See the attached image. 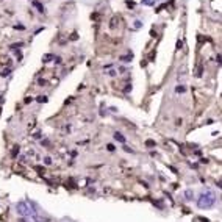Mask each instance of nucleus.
<instances>
[{"mask_svg": "<svg viewBox=\"0 0 222 222\" xmlns=\"http://www.w3.org/2000/svg\"><path fill=\"white\" fill-rule=\"evenodd\" d=\"M214 202H216V194L208 189L200 194V197L197 199V206L202 208V210H206V208H211L214 205Z\"/></svg>", "mask_w": 222, "mask_h": 222, "instance_id": "1", "label": "nucleus"}, {"mask_svg": "<svg viewBox=\"0 0 222 222\" xmlns=\"http://www.w3.org/2000/svg\"><path fill=\"white\" fill-rule=\"evenodd\" d=\"M16 210H17V214H20L22 218H27V216H30V214H33V210L30 208V205L27 202H17Z\"/></svg>", "mask_w": 222, "mask_h": 222, "instance_id": "2", "label": "nucleus"}, {"mask_svg": "<svg viewBox=\"0 0 222 222\" xmlns=\"http://www.w3.org/2000/svg\"><path fill=\"white\" fill-rule=\"evenodd\" d=\"M114 139L117 141V142H125V136H124L122 133H119V131H116V133H114Z\"/></svg>", "mask_w": 222, "mask_h": 222, "instance_id": "3", "label": "nucleus"}, {"mask_svg": "<svg viewBox=\"0 0 222 222\" xmlns=\"http://www.w3.org/2000/svg\"><path fill=\"white\" fill-rule=\"evenodd\" d=\"M33 6H36V8H38V11H41V13H44V6L41 5V3L38 2V0H33Z\"/></svg>", "mask_w": 222, "mask_h": 222, "instance_id": "4", "label": "nucleus"}, {"mask_svg": "<svg viewBox=\"0 0 222 222\" xmlns=\"http://www.w3.org/2000/svg\"><path fill=\"white\" fill-rule=\"evenodd\" d=\"M131 58H133V55H125V57H121V60L124 61V63H128V61H131Z\"/></svg>", "mask_w": 222, "mask_h": 222, "instance_id": "5", "label": "nucleus"}, {"mask_svg": "<svg viewBox=\"0 0 222 222\" xmlns=\"http://www.w3.org/2000/svg\"><path fill=\"white\" fill-rule=\"evenodd\" d=\"M52 58H55L53 55H44V58H42V61H44V63H47V61H52Z\"/></svg>", "mask_w": 222, "mask_h": 222, "instance_id": "6", "label": "nucleus"}, {"mask_svg": "<svg viewBox=\"0 0 222 222\" xmlns=\"http://www.w3.org/2000/svg\"><path fill=\"white\" fill-rule=\"evenodd\" d=\"M155 2L158 0H142V5H155Z\"/></svg>", "mask_w": 222, "mask_h": 222, "instance_id": "7", "label": "nucleus"}, {"mask_svg": "<svg viewBox=\"0 0 222 222\" xmlns=\"http://www.w3.org/2000/svg\"><path fill=\"white\" fill-rule=\"evenodd\" d=\"M185 196H186V199H192V191H191V189H188V191L185 192Z\"/></svg>", "mask_w": 222, "mask_h": 222, "instance_id": "8", "label": "nucleus"}, {"mask_svg": "<svg viewBox=\"0 0 222 222\" xmlns=\"http://www.w3.org/2000/svg\"><path fill=\"white\" fill-rule=\"evenodd\" d=\"M44 163H45V164H52V159L48 158V156H45V158H44Z\"/></svg>", "mask_w": 222, "mask_h": 222, "instance_id": "9", "label": "nucleus"}, {"mask_svg": "<svg viewBox=\"0 0 222 222\" xmlns=\"http://www.w3.org/2000/svg\"><path fill=\"white\" fill-rule=\"evenodd\" d=\"M38 102H47V97H38Z\"/></svg>", "mask_w": 222, "mask_h": 222, "instance_id": "10", "label": "nucleus"}, {"mask_svg": "<svg viewBox=\"0 0 222 222\" xmlns=\"http://www.w3.org/2000/svg\"><path fill=\"white\" fill-rule=\"evenodd\" d=\"M177 92H185V88L183 86H178L177 88Z\"/></svg>", "mask_w": 222, "mask_h": 222, "instance_id": "11", "label": "nucleus"}, {"mask_svg": "<svg viewBox=\"0 0 222 222\" xmlns=\"http://www.w3.org/2000/svg\"><path fill=\"white\" fill-rule=\"evenodd\" d=\"M145 144H147L149 147H152V145H155V142H153V141H145Z\"/></svg>", "mask_w": 222, "mask_h": 222, "instance_id": "12", "label": "nucleus"}, {"mask_svg": "<svg viewBox=\"0 0 222 222\" xmlns=\"http://www.w3.org/2000/svg\"><path fill=\"white\" fill-rule=\"evenodd\" d=\"M139 27H141V22H139V20H136V24H135V28H139Z\"/></svg>", "mask_w": 222, "mask_h": 222, "instance_id": "13", "label": "nucleus"}, {"mask_svg": "<svg viewBox=\"0 0 222 222\" xmlns=\"http://www.w3.org/2000/svg\"><path fill=\"white\" fill-rule=\"evenodd\" d=\"M107 147H108V150H114V147H113V144H108Z\"/></svg>", "mask_w": 222, "mask_h": 222, "instance_id": "14", "label": "nucleus"}, {"mask_svg": "<svg viewBox=\"0 0 222 222\" xmlns=\"http://www.w3.org/2000/svg\"><path fill=\"white\" fill-rule=\"evenodd\" d=\"M182 45H183L182 41H178V42H177V48H182Z\"/></svg>", "mask_w": 222, "mask_h": 222, "instance_id": "15", "label": "nucleus"}, {"mask_svg": "<svg viewBox=\"0 0 222 222\" xmlns=\"http://www.w3.org/2000/svg\"><path fill=\"white\" fill-rule=\"evenodd\" d=\"M36 222H45V219H41V218H36Z\"/></svg>", "mask_w": 222, "mask_h": 222, "instance_id": "16", "label": "nucleus"}, {"mask_svg": "<svg viewBox=\"0 0 222 222\" xmlns=\"http://www.w3.org/2000/svg\"><path fill=\"white\" fill-rule=\"evenodd\" d=\"M20 222H28V221H24V219H22V221H20Z\"/></svg>", "mask_w": 222, "mask_h": 222, "instance_id": "17", "label": "nucleus"}]
</instances>
